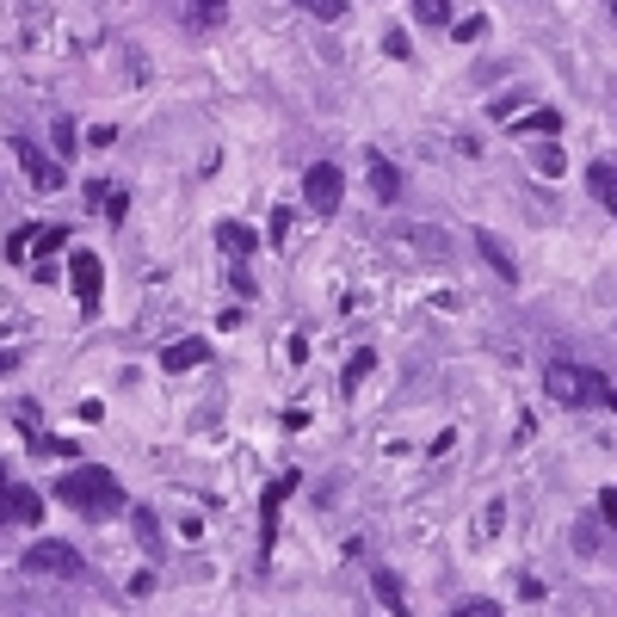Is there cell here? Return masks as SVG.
<instances>
[{
  "instance_id": "11",
  "label": "cell",
  "mask_w": 617,
  "mask_h": 617,
  "mask_svg": "<svg viewBox=\"0 0 617 617\" xmlns=\"http://www.w3.org/2000/svg\"><path fill=\"white\" fill-rule=\"evenodd\" d=\"M476 247H482V260L506 278V284H519V260H513V253H506V241L500 235H488V229H476Z\"/></svg>"
},
{
  "instance_id": "21",
  "label": "cell",
  "mask_w": 617,
  "mask_h": 617,
  "mask_svg": "<svg viewBox=\"0 0 617 617\" xmlns=\"http://www.w3.org/2000/svg\"><path fill=\"white\" fill-rule=\"evenodd\" d=\"M513 130H519V136H525V130H537V136H556V130H562V118H556V112H531V118H525V124H513Z\"/></svg>"
},
{
  "instance_id": "25",
  "label": "cell",
  "mask_w": 617,
  "mask_h": 617,
  "mask_svg": "<svg viewBox=\"0 0 617 617\" xmlns=\"http://www.w3.org/2000/svg\"><path fill=\"white\" fill-rule=\"evenodd\" d=\"M136 537L149 543V550H155V543H161V531H155V513H149V506H136Z\"/></svg>"
},
{
  "instance_id": "1",
  "label": "cell",
  "mask_w": 617,
  "mask_h": 617,
  "mask_svg": "<svg viewBox=\"0 0 617 617\" xmlns=\"http://www.w3.org/2000/svg\"><path fill=\"white\" fill-rule=\"evenodd\" d=\"M56 500L62 506H75L81 519H112L130 506L124 482L112 476V469H99V463H81V469H62V482H56Z\"/></svg>"
},
{
  "instance_id": "24",
  "label": "cell",
  "mask_w": 617,
  "mask_h": 617,
  "mask_svg": "<svg viewBox=\"0 0 617 617\" xmlns=\"http://www.w3.org/2000/svg\"><path fill=\"white\" fill-rule=\"evenodd\" d=\"M537 173H543V179H562V173H568L562 149H543V155H537Z\"/></svg>"
},
{
  "instance_id": "17",
  "label": "cell",
  "mask_w": 617,
  "mask_h": 617,
  "mask_svg": "<svg viewBox=\"0 0 617 617\" xmlns=\"http://www.w3.org/2000/svg\"><path fill=\"white\" fill-rule=\"evenodd\" d=\"M186 7H192V25H198V31H210L216 19H223V7H229V0H186Z\"/></svg>"
},
{
  "instance_id": "28",
  "label": "cell",
  "mask_w": 617,
  "mask_h": 617,
  "mask_svg": "<svg viewBox=\"0 0 617 617\" xmlns=\"http://www.w3.org/2000/svg\"><path fill=\"white\" fill-rule=\"evenodd\" d=\"M599 513H605V525H617V488H599Z\"/></svg>"
},
{
  "instance_id": "23",
  "label": "cell",
  "mask_w": 617,
  "mask_h": 617,
  "mask_svg": "<svg viewBox=\"0 0 617 617\" xmlns=\"http://www.w3.org/2000/svg\"><path fill=\"white\" fill-rule=\"evenodd\" d=\"M482 31H488V19L476 13V19H457V25H451V38H457V44H476Z\"/></svg>"
},
{
  "instance_id": "22",
  "label": "cell",
  "mask_w": 617,
  "mask_h": 617,
  "mask_svg": "<svg viewBox=\"0 0 617 617\" xmlns=\"http://www.w3.org/2000/svg\"><path fill=\"white\" fill-rule=\"evenodd\" d=\"M303 7H309L315 19H328V25H340V19H346V0H303Z\"/></svg>"
},
{
  "instance_id": "20",
  "label": "cell",
  "mask_w": 617,
  "mask_h": 617,
  "mask_svg": "<svg viewBox=\"0 0 617 617\" xmlns=\"http://www.w3.org/2000/svg\"><path fill=\"white\" fill-rule=\"evenodd\" d=\"M371 371H377V352H352V365H346V389H358Z\"/></svg>"
},
{
  "instance_id": "15",
  "label": "cell",
  "mask_w": 617,
  "mask_h": 617,
  "mask_svg": "<svg viewBox=\"0 0 617 617\" xmlns=\"http://www.w3.org/2000/svg\"><path fill=\"white\" fill-rule=\"evenodd\" d=\"M56 247H68V229H62V223H50V229H31V253H38V260H50Z\"/></svg>"
},
{
  "instance_id": "3",
  "label": "cell",
  "mask_w": 617,
  "mask_h": 617,
  "mask_svg": "<svg viewBox=\"0 0 617 617\" xmlns=\"http://www.w3.org/2000/svg\"><path fill=\"white\" fill-rule=\"evenodd\" d=\"M25 568H31V574L75 580V574H81V550H75V543H62V537H38V543L25 550Z\"/></svg>"
},
{
  "instance_id": "7",
  "label": "cell",
  "mask_w": 617,
  "mask_h": 617,
  "mask_svg": "<svg viewBox=\"0 0 617 617\" xmlns=\"http://www.w3.org/2000/svg\"><path fill=\"white\" fill-rule=\"evenodd\" d=\"M68 284H75L81 309H99V284H105V266H99V253L75 247V260H68Z\"/></svg>"
},
{
  "instance_id": "12",
  "label": "cell",
  "mask_w": 617,
  "mask_h": 617,
  "mask_svg": "<svg viewBox=\"0 0 617 617\" xmlns=\"http://www.w3.org/2000/svg\"><path fill=\"white\" fill-rule=\"evenodd\" d=\"M587 192L617 216V167H611V161H593V167H587Z\"/></svg>"
},
{
  "instance_id": "5",
  "label": "cell",
  "mask_w": 617,
  "mask_h": 617,
  "mask_svg": "<svg viewBox=\"0 0 617 617\" xmlns=\"http://www.w3.org/2000/svg\"><path fill=\"white\" fill-rule=\"evenodd\" d=\"M13 155H19V167H25V179H31V186H38V192H62V161H50L44 149H38V142H13Z\"/></svg>"
},
{
  "instance_id": "18",
  "label": "cell",
  "mask_w": 617,
  "mask_h": 617,
  "mask_svg": "<svg viewBox=\"0 0 617 617\" xmlns=\"http://www.w3.org/2000/svg\"><path fill=\"white\" fill-rule=\"evenodd\" d=\"M284 241H290V210L278 204V210L266 216V247H284Z\"/></svg>"
},
{
  "instance_id": "26",
  "label": "cell",
  "mask_w": 617,
  "mask_h": 617,
  "mask_svg": "<svg viewBox=\"0 0 617 617\" xmlns=\"http://www.w3.org/2000/svg\"><path fill=\"white\" fill-rule=\"evenodd\" d=\"M451 617H500V605H494V599H469V605H457Z\"/></svg>"
},
{
  "instance_id": "9",
  "label": "cell",
  "mask_w": 617,
  "mask_h": 617,
  "mask_svg": "<svg viewBox=\"0 0 617 617\" xmlns=\"http://www.w3.org/2000/svg\"><path fill=\"white\" fill-rule=\"evenodd\" d=\"M204 358H210V340H173L167 352H161V371H192V365H204Z\"/></svg>"
},
{
  "instance_id": "8",
  "label": "cell",
  "mask_w": 617,
  "mask_h": 617,
  "mask_svg": "<svg viewBox=\"0 0 617 617\" xmlns=\"http://www.w3.org/2000/svg\"><path fill=\"white\" fill-rule=\"evenodd\" d=\"M290 488H297V476H278V482L260 494V513H266V519H260V556H272V543H278V506L290 500Z\"/></svg>"
},
{
  "instance_id": "6",
  "label": "cell",
  "mask_w": 617,
  "mask_h": 617,
  "mask_svg": "<svg viewBox=\"0 0 617 617\" xmlns=\"http://www.w3.org/2000/svg\"><path fill=\"white\" fill-rule=\"evenodd\" d=\"M38 519H44L38 488H25V482H7V488H0V525H38Z\"/></svg>"
},
{
  "instance_id": "10",
  "label": "cell",
  "mask_w": 617,
  "mask_h": 617,
  "mask_svg": "<svg viewBox=\"0 0 617 617\" xmlns=\"http://www.w3.org/2000/svg\"><path fill=\"white\" fill-rule=\"evenodd\" d=\"M371 192H377L383 204L402 198V167H395L389 155H377V149H371Z\"/></svg>"
},
{
  "instance_id": "19",
  "label": "cell",
  "mask_w": 617,
  "mask_h": 617,
  "mask_svg": "<svg viewBox=\"0 0 617 617\" xmlns=\"http://www.w3.org/2000/svg\"><path fill=\"white\" fill-rule=\"evenodd\" d=\"M50 142H56V155H75V142H81V136H75V118H56V124H50Z\"/></svg>"
},
{
  "instance_id": "2",
  "label": "cell",
  "mask_w": 617,
  "mask_h": 617,
  "mask_svg": "<svg viewBox=\"0 0 617 617\" xmlns=\"http://www.w3.org/2000/svg\"><path fill=\"white\" fill-rule=\"evenodd\" d=\"M543 383H550V395L562 408H593V402H605V377L599 371H587V365H568V358H556L550 371H543Z\"/></svg>"
},
{
  "instance_id": "14",
  "label": "cell",
  "mask_w": 617,
  "mask_h": 617,
  "mask_svg": "<svg viewBox=\"0 0 617 617\" xmlns=\"http://www.w3.org/2000/svg\"><path fill=\"white\" fill-rule=\"evenodd\" d=\"M216 247H223L229 260H247V253H253V229L247 223H216Z\"/></svg>"
},
{
  "instance_id": "27",
  "label": "cell",
  "mask_w": 617,
  "mask_h": 617,
  "mask_svg": "<svg viewBox=\"0 0 617 617\" xmlns=\"http://www.w3.org/2000/svg\"><path fill=\"white\" fill-rule=\"evenodd\" d=\"M229 278H235L241 297H253V290H260V284H253V272H247V260H235V266H229Z\"/></svg>"
},
{
  "instance_id": "29",
  "label": "cell",
  "mask_w": 617,
  "mask_h": 617,
  "mask_svg": "<svg viewBox=\"0 0 617 617\" xmlns=\"http://www.w3.org/2000/svg\"><path fill=\"white\" fill-rule=\"evenodd\" d=\"M605 402H611V408H617V389H611V395H605Z\"/></svg>"
},
{
  "instance_id": "4",
  "label": "cell",
  "mask_w": 617,
  "mask_h": 617,
  "mask_svg": "<svg viewBox=\"0 0 617 617\" xmlns=\"http://www.w3.org/2000/svg\"><path fill=\"white\" fill-rule=\"evenodd\" d=\"M303 198H309V210H315V216H334V210H340V198H346V173H340L334 161H315V167L303 173Z\"/></svg>"
},
{
  "instance_id": "13",
  "label": "cell",
  "mask_w": 617,
  "mask_h": 617,
  "mask_svg": "<svg viewBox=\"0 0 617 617\" xmlns=\"http://www.w3.org/2000/svg\"><path fill=\"white\" fill-rule=\"evenodd\" d=\"M371 587H377V599L389 605V617H408V599H402V580H395V568H371Z\"/></svg>"
},
{
  "instance_id": "16",
  "label": "cell",
  "mask_w": 617,
  "mask_h": 617,
  "mask_svg": "<svg viewBox=\"0 0 617 617\" xmlns=\"http://www.w3.org/2000/svg\"><path fill=\"white\" fill-rule=\"evenodd\" d=\"M414 19L420 25H451V0H414Z\"/></svg>"
}]
</instances>
